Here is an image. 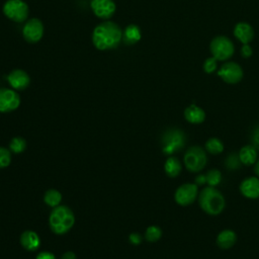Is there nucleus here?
Wrapping results in <instances>:
<instances>
[{"label":"nucleus","instance_id":"obj_1","mask_svg":"<svg viewBox=\"0 0 259 259\" xmlns=\"http://www.w3.org/2000/svg\"><path fill=\"white\" fill-rule=\"evenodd\" d=\"M122 39V30L113 21L99 23L93 29L92 42L99 51L113 50Z\"/></svg>","mask_w":259,"mask_h":259},{"label":"nucleus","instance_id":"obj_2","mask_svg":"<svg viewBox=\"0 0 259 259\" xmlns=\"http://www.w3.org/2000/svg\"><path fill=\"white\" fill-rule=\"evenodd\" d=\"M200 208L209 215H219L225 209L226 200L220 190L212 186L204 187L197 196Z\"/></svg>","mask_w":259,"mask_h":259},{"label":"nucleus","instance_id":"obj_3","mask_svg":"<svg viewBox=\"0 0 259 259\" xmlns=\"http://www.w3.org/2000/svg\"><path fill=\"white\" fill-rule=\"evenodd\" d=\"M74 222V213L66 205H58L54 207L49 219L51 230L58 235L67 233L73 227Z\"/></svg>","mask_w":259,"mask_h":259},{"label":"nucleus","instance_id":"obj_4","mask_svg":"<svg viewBox=\"0 0 259 259\" xmlns=\"http://www.w3.org/2000/svg\"><path fill=\"white\" fill-rule=\"evenodd\" d=\"M186 143L185 133L180 128H169L162 135L161 146L163 154L171 156L180 152Z\"/></svg>","mask_w":259,"mask_h":259},{"label":"nucleus","instance_id":"obj_5","mask_svg":"<svg viewBox=\"0 0 259 259\" xmlns=\"http://www.w3.org/2000/svg\"><path fill=\"white\" fill-rule=\"evenodd\" d=\"M183 162L189 172H200L207 163V156L205 150L199 146L189 147L184 154Z\"/></svg>","mask_w":259,"mask_h":259},{"label":"nucleus","instance_id":"obj_6","mask_svg":"<svg viewBox=\"0 0 259 259\" xmlns=\"http://www.w3.org/2000/svg\"><path fill=\"white\" fill-rule=\"evenodd\" d=\"M4 15L14 22H23L29 14L28 5L22 0H7L3 5Z\"/></svg>","mask_w":259,"mask_h":259},{"label":"nucleus","instance_id":"obj_7","mask_svg":"<svg viewBox=\"0 0 259 259\" xmlns=\"http://www.w3.org/2000/svg\"><path fill=\"white\" fill-rule=\"evenodd\" d=\"M209 49L213 58L219 61L230 59L234 54V44L229 37L224 35L215 36L211 40Z\"/></svg>","mask_w":259,"mask_h":259},{"label":"nucleus","instance_id":"obj_8","mask_svg":"<svg viewBox=\"0 0 259 259\" xmlns=\"http://www.w3.org/2000/svg\"><path fill=\"white\" fill-rule=\"evenodd\" d=\"M198 193V186L195 183H184L176 189L174 199L177 204L187 206L194 202Z\"/></svg>","mask_w":259,"mask_h":259},{"label":"nucleus","instance_id":"obj_9","mask_svg":"<svg viewBox=\"0 0 259 259\" xmlns=\"http://www.w3.org/2000/svg\"><path fill=\"white\" fill-rule=\"evenodd\" d=\"M22 35L27 42L35 44L44 35V24L38 18L28 19L22 28Z\"/></svg>","mask_w":259,"mask_h":259},{"label":"nucleus","instance_id":"obj_10","mask_svg":"<svg viewBox=\"0 0 259 259\" xmlns=\"http://www.w3.org/2000/svg\"><path fill=\"white\" fill-rule=\"evenodd\" d=\"M218 75L226 83L236 84L243 78V70L239 64L235 62H228L221 67Z\"/></svg>","mask_w":259,"mask_h":259},{"label":"nucleus","instance_id":"obj_11","mask_svg":"<svg viewBox=\"0 0 259 259\" xmlns=\"http://www.w3.org/2000/svg\"><path fill=\"white\" fill-rule=\"evenodd\" d=\"M20 104V97L17 92L8 88H0V112L15 110Z\"/></svg>","mask_w":259,"mask_h":259},{"label":"nucleus","instance_id":"obj_12","mask_svg":"<svg viewBox=\"0 0 259 259\" xmlns=\"http://www.w3.org/2000/svg\"><path fill=\"white\" fill-rule=\"evenodd\" d=\"M90 7L93 13L101 19L110 18L116 9L113 0H91Z\"/></svg>","mask_w":259,"mask_h":259},{"label":"nucleus","instance_id":"obj_13","mask_svg":"<svg viewBox=\"0 0 259 259\" xmlns=\"http://www.w3.org/2000/svg\"><path fill=\"white\" fill-rule=\"evenodd\" d=\"M239 190L243 196L250 199L259 198V177L250 176L245 178L239 186Z\"/></svg>","mask_w":259,"mask_h":259},{"label":"nucleus","instance_id":"obj_14","mask_svg":"<svg viewBox=\"0 0 259 259\" xmlns=\"http://www.w3.org/2000/svg\"><path fill=\"white\" fill-rule=\"evenodd\" d=\"M7 80L10 86L15 90H24L28 87L30 83V78L28 74L20 69L11 71L7 77Z\"/></svg>","mask_w":259,"mask_h":259},{"label":"nucleus","instance_id":"obj_15","mask_svg":"<svg viewBox=\"0 0 259 259\" xmlns=\"http://www.w3.org/2000/svg\"><path fill=\"white\" fill-rule=\"evenodd\" d=\"M235 36L243 44H249L254 37L253 27L247 22H239L234 29Z\"/></svg>","mask_w":259,"mask_h":259},{"label":"nucleus","instance_id":"obj_16","mask_svg":"<svg viewBox=\"0 0 259 259\" xmlns=\"http://www.w3.org/2000/svg\"><path fill=\"white\" fill-rule=\"evenodd\" d=\"M236 241H237L236 233L233 230L226 229L219 233V235L217 236L215 243L219 248L223 250H227L232 248L235 245Z\"/></svg>","mask_w":259,"mask_h":259},{"label":"nucleus","instance_id":"obj_17","mask_svg":"<svg viewBox=\"0 0 259 259\" xmlns=\"http://www.w3.org/2000/svg\"><path fill=\"white\" fill-rule=\"evenodd\" d=\"M239 158L243 165L251 166L258 160V150L253 145H246L239 151Z\"/></svg>","mask_w":259,"mask_h":259},{"label":"nucleus","instance_id":"obj_18","mask_svg":"<svg viewBox=\"0 0 259 259\" xmlns=\"http://www.w3.org/2000/svg\"><path fill=\"white\" fill-rule=\"evenodd\" d=\"M184 117L185 119L193 124H198L204 121L205 119V112L202 108L195 104H191L184 110Z\"/></svg>","mask_w":259,"mask_h":259},{"label":"nucleus","instance_id":"obj_19","mask_svg":"<svg viewBox=\"0 0 259 259\" xmlns=\"http://www.w3.org/2000/svg\"><path fill=\"white\" fill-rule=\"evenodd\" d=\"M20 244L28 251L36 250L40 245L39 237L33 231H24L20 236Z\"/></svg>","mask_w":259,"mask_h":259},{"label":"nucleus","instance_id":"obj_20","mask_svg":"<svg viewBox=\"0 0 259 259\" xmlns=\"http://www.w3.org/2000/svg\"><path fill=\"white\" fill-rule=\"evenodd\" d=\"M142 37L141 29L136 24H128L122 31V40L125 45H135Z\"/></svg>","mask_w":259,"mask_h":259},{"label":"nucleus","instance_id":"obj_21","mask_svg":"<svg viewBox=\"0 0 259 259\" xmlns=\"http://www.w3.org/2000/svg\"><path fill=\"white\" fill-rule=\"evenodd\" d=\"M164 170H165V173L167 174V176H169L171 178H175L181 173L182 166H181V163L178 160V158L170 156L165 162Z\"/></svg>","mask_w":259,"mask_h":259},{"label":"nucleus","instance_id":"obj_22","mask_svg":"<svg viewBox=\"0 0 259 259\" xmlns=\"http://www.w3.org/2000/svg\"><path fill=\"white\" fill-rule=\"evenodd\" d=\"M204 148L208 153L212 155H218L224 151V144L218 138H210L205 142Z\"/></svg>","mask_w":259,"mask_h":259},{"label":"nucleus","instance_id":"obj_23","mask_svg":"<svg viewBox=\"0 0 259 259\" xmlns=\"http://www.w3.org/2000/svg\"><path fill=\"white\" fill-rule=\"evenodd\" d=\"M44 200L48 205H50L52 207H56L60 204V202L62 200V194L56 189H49L45 193Z\"/></svg>","mask_w":259,"mask_h":259},{"label":"nucleus","instance_id":"obj_24","mask_svg":"<svg viewBox=\"0 0 259 259\" xmlns=\"http://www.w3.org/2000/svg\"><path fill=\"white\" fill-rule=\"evenodd\" d=\"M225 167L229 170H238L241 168L242 162L239 158V154L238 153H231L227 156V158L224 161Z\"/></svg>","mask_w":259,"mask_h":259},{"label":"nucleus","instance_id":"obj_25","mask_svg":"<svg viewBox=\"0 0 259 259\" xmlns=\"http://www.w3.org/2000/svg\"><path fill=\"white\" fill-rule=\"evenodd\" d=\"M205 178H206V184L208 186L215 187L222 181V173L218 169H210L206 172Z\"/></svg>","mask_w":259,"mask_h":259},{"label":"nucleus","instance_id":"obj_26","mask_svg":"<svg viewBox=\"0 0 259 259\" xmlns=\"http://www.w3.org/2000/svg\"><path fill=\"white\" fill-rule=\"evenodd\" d=\"M26 148V142L23 138H20V137H16V138H13L11 141H10V144H9V149L11 152L15 153V154H18V153H22Z\"/></svg>","mask_w":259,"mask_h":259},{"label":"nucleus","instance_id":"obj_27","mask_svg":"<svg viewBox=\"0 0 259 259\" xmlns=\"http://www.w3.org/2000/svg\"><path fill=\"white\" fill-rule=\"evenodd\" d=\"M162 236V231L157 226H150L146 230L145 237L149 242H157Z\"/></svg>","mask_w":259,"mask_h":259},{"label":"nucleus","instance_id":"obj_28","mask_svg":"<svg viewBox=\"0 0 259 259\" xmlns=\"http://www.w3.org/2000/svg\"><path fill=\"white\" fill-rule=\"evenodd\" d=\"M11 162L10 151L0 147V168H6Z\"/></svg>","mask_w":259,"mask_h":259},{"label":"nucleus","instance_id":"obj_29","mask_svg":"<svg viewBox=\"0 0 259 259\" xmlns=\"http://www.w3.org/2000/svg\"><path fill=\"white\" fill-rule=\"evenodd\" d=\"M217 59L215 58H208L204 61L203 63V70L205 73L207 74H210V73H213L215 70H217Z\"/></svg>","mask_w":259,"mask_h":259},{"label":"nucleus","instance_id":"obj_30","mask_svg":"<svg viewBox=\"0 0 259 259\" xmlns=\"http://www.w3.org/2000/svg\"><path fill=\"white\" fill-rule=\"evenodd\" d=\"M250 140H251V145H253L258 151H259V125L256 126L250 136Z\"/></svg>","mask_w":259,"mask_h":259},{"label":"nucleus","instance_id":"obj_31","mask_svg":"<svg viewBox=\"0 0 259 259\" xmlns=\"http://www.w3.org/2000/svg\"><path fill=\"white\" fill-rule=\"evenodd\" d=\"M252 48L248 45V44H245L243 45V47L241 48V55L244 57V58H249L252 56Z\"/></svg>","mask_w":259,"mask_h":259},{"label":"nucleus","instance_id":"obj_32","mask_svg":"<svg viewBox=\"0 0 259 259\" xmlns=\"http://www.w3.org/2000/svg\"><path fill=\"white\" fill-rule=\"evenodd\" d=\"M130 241L132 244L134 245H139L142 242V237L140 234L138 233H132L130 235Z\"/></svg>","mask_w":259,"mask_h":259},{"label":"nucleus","instance_id":"obj_33","mask_svg":"<svg viewBox=\"0 0 259 259\" xmlns=\"http://www.w3.org/2000/svg\"><path fill=\"white\" fill-rule=\"evenodd\" d=\"M35 259H56V257L51 252H41L36 256Z\"/></svg>","mask_w":259,"mask_h":259},{"label":"nucleus","instance_id":"obj_34","mask_svg":"<svg viewBox=\"0 0 259 259\" xmlns=\"http://www.w3.org/2000/svg\"><path fill=\"white\" fill-rule=\"evenodd\" d=\"M206 183V178H205V174H199L195 177V184L198 185H203Z\"/></svg>","mask_w":259,"mask_h":259},{"label":"nucleus","instance_id":"obj_35","mask_svg":"<svg viewBox=\"0 0 259 259\" xmlns=\"http://www.w3.org/2000/svg\"><path fill=\"white\" fill-rule=\"evenodd\" d=\"M62 259H76V255L74 252L69 251V252H66L63 254Z\"/></svg>","mask_w":259,"mask_h":259},{"label":"nucleus","instance_id":"obj_36","mask_svg":"<svg viewBox=\"0 0 259 259\" xmlns=\"http://www.w3.org/2000/svg\"><path fill=\"white\" fill-rule=\"evenodd\" d=\"M254 172L256 174L257 177H259V159L256 161V163L254 164Z\"/></svg>","mask_w":259,"mask_h":259}]
</instances>
